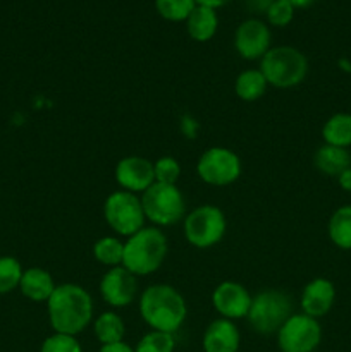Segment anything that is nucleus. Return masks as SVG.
Here are the masks:
<instances>
[{
  "mask_svg": "<svg viewBox=\"0 0 351 352\" xmlns=\"http://www.w3.org/2000/svg\"><path fill=\"white\" fill-rule=\"evenodd\" d=\"M48 322L54 332L78 336L93 322V299L78 284H61L47 301Z\"/></svg>",
  "mask_w": 351,
  "mask_h": 352,
  "instance_id": "obj_1",
  "label": "nucleus"
},
{
  "mask_svg": "<svg viewBox=\"0 0 351 352\" xmlns=\"http://www.w3.org/2000/svg\"><path fill=\"white\" fill-rule=\"evenodd\" d=\"M140 315L151 330L174 336L184 325L188 305L176 287L169 284H153L141 294Z\"/></svg>",
  "mask_w": 351,
  "mask_h": 352,
  "instance_id": "obj_2",
  "label": "nucleus"
},
{
  "mask_svg": "<svg viewBox=\"0 0 351 352\" xmlns=\"http://www.w3.org/2000/svg\"><path fill=\"white\" fill-rule=\"evenodd\" d=\"M169 243L158 227H143L124 243L123 267L136 277L153 274L165 261Z\"/></svg>",
  "mask_w": 351,
  "mask_h": 352,
  "instance_id": "obj_3",
  "label": "nucleus"
},
{
  "mask_svg": "<svg viewBox=\"0 0 351 352\" xmlns=\"http://www.w3.org/2000/svg\"><path fill=\"white\" fill-rule=\"evenodd\" d=\"M260 71L268 85L288 89L301 85L308 76V58L298 48L281 45L272 47L260 60Z\"/></svg>",
  "mask_w": 351,
  "mask_h": 352,
  "instance_id": "obj_4",
  "label": "nucleus"
},
{
  "mask_svg": "<svg viewBox=\"0 0 351 352\" xmlns=\"http://www.w3.org/2000/svg\"><path fill=\"white\" fill-rule=\"evenodd\" d=\"M292 315V299L279 289H265L251 298L248 323L260 336H274Z\"/></svg>",
  "mask_w": 351,
  "mask_h": 352,
  "instance_id": "obj_5",
  "label": "nucleus"
},
{
  "mask_svg": "<svg viewBox=\"0 0 351 352\" xmlns=\"http://www.w3.org/2000/svg\"><path fill=\"white\" fill-rule=\"evenodd\" d=\"M145 217L155 227H171L182 222L186 217V199L176 184L153 182L141 192Z\"/></svg>",
  "mask_w": 351,
  "mask_h": 352,
  "instance_id": "obj_6",
  "label": "nucleus"
},
{
  "mask_svg": "<svg viewBox=\"0 0 351 352\" xmlns=\"http://www.w3.org/2000/svg\"><path fill=\"white\" fill-rule=\"evenodd\" d=\"M184 237L196 250H209L224 239L227 230V220L222 210L215 205L196 206L186 213L182 220Z\"/></svg>",
  "mask_w": 351,
  "mask_h": 352,
  "instance_id": "obj_7",
  "label": "nucleus"
},
{
  "mask_svg": "<svg viewBox=\"0 0 351 352\" xmlns=\"http://www.w3.org/2000/svg\"><path fill=\"white\" fill-rule=\"evenodd\" d=\"M103 219L114 232L127 239L143 229L147 217L140 196L120 189L107 196L103 203Z\"/></svg>",
  "mask_w": 351,
  "mask_h": 352,
  "instance_id": "obj_8",
  "label": "nucleus"
},
{
  "mask_svg": "<svg viewBox=\"0 0 351 352\" xmlns=\"http://www.w3.org/2000/svg\"><path fill=\"white\" fill-rule=\"evenodd\" d=\"M243 165L233 150L224 146H212L200 155L196 162V174L205 184L224 188L240 179Z\"/></svg>",
  "mask_w": 351,
  "mask_h": 352,
  "instance_id": "obj_9",
  "label": "nucleus"
},
{
  "mask_svg": "<svg viewBox=\"0 0 351 352\" xmlns=\"http://www.w3.org/2000/svg\"><path fill=\"white\" fill-rule=\"evenodd\" d=\"M275 336L281 352H313L322 342V327L305 313H292Z\"/></svg>",
  "mask_w": 351,
  "mask_h": 352,
  "instance_id": "obj_10",
  "label": "nucleus"
},
{
  "mask_svg": "<svg viewBox=\"0 0 351 352\" xmlns=\"http://www.w3.org/2000/svg\"><path fill=\"white\" fill-rule=\"evenodd\" d=\"M270 45V28L257 17L244 19L234 33V48L244 60H262V57L272 48Z\"/></svg>",
  "mask_w": 351,
  "mask_h": 352,
  "instance_id": "obj_11",
  "label": "nucleus"
},
{
  "mask_svg": "<svg viewBox=\"0 0 351 352\" xmlns=\"http://www.w3.org/2000/svg\"><path fill=\"white\" fill-rule=\"evenodd\" d=\"M98 289L107 305L112 308H126L138 294L136 275L131 274L123 265L109 268L107 274H103Z\"/></svg>",
  "mask_w": 351,
  "mask_h": 352,
  "instance_id": "obj_12",
  "label": "nucleus"
},
{
  "mask_svg": "<svg viewBox=\"0 0 351 352\" xmlns=\"http://www.w3.org/2000/svg\"><path fill=\"white\" fill-rule=\"evenodd\" d=\"M251 298L253 296L248 292L240 282L226 280L220 282L212 292V306L220 318H226L234 322V320L246 318L251 306Z\"/></svg>",
  "mask_w": 351,
  "mask_h": 352,
  "instance_id": "obj_13",
  "label": "nucleus"
},
{
  "mask_svg": "<svg viewBox=\"0 0 351 352\" xmlns=\"http://www.w3.org/2000/svg\"><path fill=\"white\" fill-rule=\"evenodd\" d=\"M116 182L120 189L129 192H145L155 182L153 162L145 157H124L117 162L114 170Z\"/></svg>",
  "mask_w": 351,
  "mask_h": 352,
  "instance_id": "obj_14",
  "label": "nucleus"
},
{
  "mask_svg": "<svg viewBox=\"0 0 351 352\" xmlns=\"http://www.w3.org/2000/svg\"><path fill=\"white\" fill-rule=\"evenodd\" d=\"M334 301H336V287L329 278H313L303 287L301 299V313L312 316V318H322L332 309Z\"/></svg>",
  "mask_w": 351,
  "mask_h": 352,
  "instance_id": "obj_15",
  "label": "nucleus"
},
{
  "mask_svg": "<svg viewBox=\"0 0 351 352\" xmlns=\"http://www.w3.org/2000/svg\"><path fill=\"white\" fill-rule=\"evenodd\" d=\"M202 344L205 352H237L241 344L240 330L231 320L217 318L205 329Z\"/></svg>",
  "mask_w": 351,
  "mask_h": 352,
  "instance_id": "obj_16",
  "label": "nucleus"
},
{
  "mask_svg": "<svg viewBox=\"0 0 351 352\" xmlns=\"http://www.w3.org/2000/svg\"><path fill=\"white\" fill-rule=\"evenodd\" d=\"M55 280L52 274L45 268H26L21 277L19 291L26 299L33 302H47L52 292L55 291Z\"/></svg>",
  "mask_w": 351,
  "mask_h": 352,
  "instance_id": "obj_17",
  "label": "nucleus"
},
{
  "mask_svg": "<svg viewBox=\"0 0 351 352\" xmlns=\"http://www.w3.org/2000/svg\"><path fill=\"white\" fill-rule=\"evenodd\" d=\"M217 28H219L217 10L210 9V7L196 6L186 19V31H188L189 38L198 43L212 40L217 33Z\"/></svg>",
  "mask_w": 351,
  "mask_h": 352,
  "instance_id": "obj_18",
  "label": "nucleus"
},
{
  "mask_svg": "<svg viewBox=\"0 0 351 352\" xmlns=\"http://www.w3.org/2000/svg\"><path fill=\"white\" fill-rule=\"evenodd\" d=\"M313 165L323 175L337 177L341 172L351 167V153L346 148H337L323 143L313 155Z\"/></svg>",
  "mask_w": 351,
  "mask_h": 352,
  "instance_id": "obj_19",
  "label": "nucleus"
},
{
  "mask_svg": "<svg viewBox=\"0 0 351 352\" xmlns=\"http://www.w3.org/2000/svg\"><path fill=\"white\" fill-rule=\"evenodd\" d=\"M322 140L326 144L348 150L351 146V113L337 112L330 116L322 126Z\"/></svg>",
  "mask_w": 351,
  "mask_h": 352,
  "instance_id": "obj_20",
  "label": "nucleus"
},
{
  "mask_svg": "<svg viewBox=\"0 0 351 352\" xmlns=\"http://www.w3.org/2000/svg\"><path fill=\"white\" fill-rule=\"evenodd\" d=\"M330 243L343 251H351V205H343L330 215L327 223Z\"/></svg>",
  "mask_w": 351,
  "mask_h": 352,
  "instance_id": "obj_21",
  "label": "nucleus"
},
{
  "mask_svg": "<svg viewBox=\"0 0 351 352\" xmlns=\"http://www.w3.org/2000/svg\"><path fill=\"white\" fill-rule=\"evenodd\" d=\"M267 88L268 82L260 69H246L240 72L234 81V91L243 102H257L265 95Z\"/></svg>",
  "mask_w": 351,
  "mask_h": 352,
  "instance_id": "obj_22",
  "label": "nucleus"
},
{
  "mask_svg": "<svg viewBox=\"0 0 351 352\" xmlns=\"http://www.w3.org/2000/svg\"><path fill=\"white\" fill-rule=\"evenodd\" d=\"M93 332H95V337L102 346L117 344L124 340L126 325H124V320L120 318V315H117L116 311H105L95 318Z\"/></svg>",
  "mask_w": 351,
  "mask_h": 352,
  "instance_id": "obj_23",
  "label": "nucleus"
},
{
  "mask_svg": "<svg viewBox=\"0 0 351 352\" xmlns=\"http://www.w3.org/2000/svg\"><path fill=\"white\" fill-rule=\"evenodd\" d=\"M93 256L103 267H120L124 258V243L119 237L105 236L100 237L95 244H93Z\"/></svg>",
  "mask_w": 351,
  "mask_h": 352,
  "instance_id": "obj_24",
  "label": "nucleus"
},
{
  "mask_svg": "<svg viewBox=\"0 0 351 352\" xmlns=\"http://www.w3.org/2000/svg\"><path fill=\"white\" fill-rule=\"evenodd\" d=\"M195 7V0H155L158 16L171 23H182V21L186 23Z\"/></svg>",
  "mask_w": 351,
  "mask_h": 352,
  "instance_id": "obj_25",
  "label": "nucleus"
},
{
  "mask_svg": "<svg viewBox=\"0 0 351 352\" xmlns=\"http://www.w3.org/2000/svg\"><path fill=\"white\" fill-rule=\"evenodd\" d=\"M23 272L17 258L0 256V294H9L19 289Z\"/></svg>",
  "mask_w": 351,
  "mask_h": 352,
  "instance_id": "obj_26",
  "label": "nucleus"
},
{
  "mask_svg": "<svg viewBox=\"0 0 351 352\" xmlns=\"http://www.w3.org/2000/svg\"><path fill=\"white\" fill-rule=\"evenodd\" d=\"M176 339L172 333L157 332L150 330L140 339V342L134 347V352H174Z\"/></svg>",
  "mask_w": 351,
  "mask_h": 352,
  "instance_id": "obj_27",
  "label": "nucleus"
},
{
  "mask_svg": "<svg viewBox=\"0 0 351 352\" xmlns=\"http://www.w3.org/2000/svg\"><path fill=\"white\" fill-rule=\"evenodd\" d=\"M40 352H83V347L74 336L54 332L41 342Z\"/></svg>",
  "mask_w": 351,
  "mask_h": 352,
  "instance_id": "obj_28",
  "label": "nucleus"
},
{
  "mask_svg": "<svg viewBox=\"0 0 351 352\" xmlns=\"http://www.w3.org/2000/svg\"><path fill=\"white\" fill-rule=\"evenodd\" d=\"M155 170V182H162V184H176L181 175V165L176 158L172 157H162L157 162H153Z\"/></svg>",
  "mask_w": 351,
  "mask_h": 352,
  "instance_id": "obj_29",
  "label": "nucleus"
},
{
  "mask_svg": "<svg viewBox=\"0 0 351 352\" xmlns=\"http://www.w3.org/2000/svg\"><path fill=\"white\" fill-rule=\"evenodd\" d=\"M265 17H267L270 26L286 28L288 24H291L292 17H295V9L282 0H274L265 12Z\"/></svg>",
  "mask_w": 351,
  "mask_h": 352,
  "instance_id": "obj_30",
  "label": "nucleus"
},
{
  "mask_svg": "<svg viewBox=\"0 0 351 352\" xmlns=\"http://www.w3.org/2000/svg\"><path fill=\"white\" fill-rule=\"evenodd\" d=\"M274 0H246V9L253 14H265Z\"/></svg>",
  "mask_w": 351,
  "mask_h": 352,
  "instance_id": "obj_31",
  "label": "nucleus"
},
{
  "mask_svg": "<svg viewBox=\"0 0 351 352\" xmlns=\"http://www.w3.org/2000/svg\"><path fill=\"white\" fill-rule=\"evenodd\" d=\"M98 352H134V349L129 346V344H126L123 340V342L107 344V346H102Z\"/></svg>",
  "mask_w": 351,
  "mask_h": 352,
  "instance_id": "obj_32",
  "label": "nucleus"
},
{
  "mask_svg": "<svg viewBox=\"0 0 351 352\" xmlns=\"http://www.w3.org/2000/svg\"><path fill=\"white\" fill-rule=\"evenodd\" d=\"M337 184H339V188L343 189V191L351 192V167L337 175Z\"/></svg>",
  "mask_w": 351,
  "mask_h": 352,
  "instance_id": "obj_33",
  "label": "nucleus"
},
{
  "mask_svg": "<svg viewBox=\"0 0 351 352\" xmlns=\"http://www.w3.org/2000/svg\"><path fill=\"white\" fill-rule=\"evenodd\" d=\"M196 6H203V7H210V9L217 10L220 9V7L227 6V3L231 2V0H195Z\"/></svg>",
  "mask_w": 351,
  "mask_h": 352,
  "instance_id": "obj_34",
  "label": "nucleus"
},
{
  "mask_svg": "<svg viewBox=\"0 0 351 352\" xmlns=\"http://www.w3.org/2000/svg\"><path fill=\"white\" fill-rule=\"evenodd\" d=\"M282 2L289 3V6L296 10V9H308L310 6L315 3V0H282Z\"/></svg>",
  "mask_w": 351,
  "mask_h": 352,
  "instance_id": "obj_35",
  "label": "nucleus"
},
{
  "mask_svg": "<svg viewBox=\"0 0 351 352\" xmlns=\"http://www.w3.org/2000/svg\"><path fill=\"white\" fill-rule=\"evenodd\" d=\"M313 352H317V351H313Z\"/></svg>",
  "mask_w": 351,
  "mask_h": 352,
  "instance_id": "obj_36",
  "label": "nucleus"
}]
</instances>
